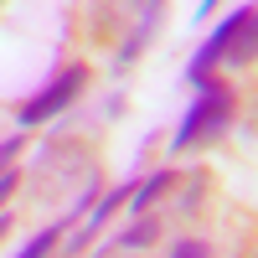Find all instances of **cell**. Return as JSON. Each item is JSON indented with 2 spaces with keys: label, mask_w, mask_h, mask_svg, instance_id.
Wrapping results in <instances>:
<instances>
[{
  "label": "cell",
  "mask_w": 258,
  "mask_h": 258,
  "mask_svg": "<svg viewBox=\"0 0 258 258\" xmlns=\"http://www.w3.org/2000/svg\"><path fill=\"white\" fill-rule=\"evenodd\" d=\"M170 258H207V248H202V243H176Z\"/></svg>",
  "instance_id": "cell-8"
},
{
  "label": "cell",
  "mask_w": 258,
  "mask_h": 258,
  "mask_svg": "<svg viewBox=\"0 0 258 258\" xmlns=\"http://www.w3.org/2000/svg\"><path fill=\"white\" fill-rule=\"evenodd\" d=\"M0 227H6V222H0Z\"/></svg>",
  "instance_id": "cell-12"
},
{
  "label": "cell",
  "mask_w": 258,
  "mask_h": 258,
  "mask_svg": "<svg viewBox=\"0 0 258 258\" xmlns=\"http://www.w3.org/2000/svg\"><path fill=\"white\" fill-rule=\"evenodd\" d=\"M170 181H176V170H155V176L135 181V191H129V212H135V217H145L150 202H155L160 191H170Z\"/></svg>",
  "instance_id": "cell-4"
},
{
  "label": "cell",
  "mask_w": 258,
  "mask_h": 258,
  "mask_svg": "<svg viewBox=\"0 0 258 258\" xmlns=\"http://www.w3.org/2000/svg\"><path fill=\"white\" fill-rule=\"evenodd\" d=\"M16 150H21V135H11V140H6V145H0V170H6V160H11V155H16Z\"/></svg>",
  "instance_id": "cell-9"
},
{
  "label": "cell",
  "mask_w": 258,
  "mask_h": 258,
  "mask_svg": "<svg viewBox=\"0 0 258 258\" xmlns=\"http://www.w3.org/2000/svg\"><path fill=\"white\" fill-rule=\"evenodd\" d=\"M191 88H197V103H191V114L181 119V135L170 140L176 150H191L197 140H217V135H227V124H232V93H227V83L197 78Z\"/></svg>",
  "instance_id": "cell-1"
},
{
  "label": "cell",
  "mask_w": 258,
  "mask_h": 258,
  "mask_svg": "<svg viewBox=\"0 0 258 258\" xmlns=\"http://www.w3.org/2000/svg\"><path fill=\"white\" fill-rule=\"evenodd\" d=\"M155 21H160V0H150V6H145V21L135 26V36H129V41H124V52H119V68H129V62L145 52V41H150V31H155Z\"/></svg>",
  "instance_id": "cell-5"
},
{
  "label": "cell",
  "mask_w": 258,
  "mask_h": 258,
  "mask_svg": "<svg viewBox=\"0 0 258 258\" xmlns=\"http://www.w3.org/2000/svg\"><path fill=\"white\" fill-rule=\"evenodd\" d=\"M155 217H140L135 227H129V232H119V248H145V243H155Z\"/></svg>",
  "instance_id": "cell-6"
},
{
  "label": "cell",
  "mask_w": 258,
  "mask_h": 258,
  "mask_svg": "<svg viewBox=\"0 0 258 258\" xmlns=\"http://www.w3.org/2000/svg\"><path fill=\"white\" fill-rule=\"evenodd\" d=\"M248 47H253V11L248 6H238L217 31H212L207 41H202V52H197V62L186 68V83H197V78H207L212 73V62H222V57H238V62H248Z\"/></svg>",
  "instance_id": "cell-2"
},
{
  "label": "cell",
  "mask_w": 258,
  "mask_h": 258,
  "mask_svg": "<svg viewBox=\"0 0 258 258\" xmlns=\"http://www.w3.org/2000/svg\"><path fill=\"white\" fill-rule=\"evenodd\" d=\"M83 78H88L83 68H73V73H62V78H52L47 88H41V93L31 98V103H21V114H16V119H21V124L31 129V124H41V119H52V114H62V109H68V103L78 98V88H83Z\"/></svg>",
  "instance_id": "cell-3"
},
{
  "label": "cell",
  "mask_w": 258,
  "mask_h": 258,
  "mask_svg": "<svg viewBox=\"0 0 258 258\" xmlns=\"http://www.w3.org/2000/svg\"><path fill=\"white\" fill-rule=\"evenodd\" d=\"M11 191H16V170H0V202H6Z\"/></svg>",
  "instance_id": "cell-10"
},
{
  "label": "cell",
  "mask_w": 258,
  "mask_h": 258,
  "mask_svg": "<svg viewBox=\"0 0 258 258\" xmlns=\"http://www.w3.org/2000/svg\"><path fill=\"white\" fill-rule=\"evenodd\" d=\"M212 6H217V0H202V6H197V16H207V11H212Z\"/></svg>",
  "instance_id": "cell-11"
},
{
  "label": "cell",
  "mask_w": 258,
  "mask_h": 258,
  "mask_svg": "<svg viewBox=\"0 0 258 258\" xmlns=\"http://www.w3.org/2000/svg\"><path fill=\"white\" fill-rule=\"evenodd\" d=\"M57 232H62V222H52V227H41V232H36V238H31L26 248H21L16 258H47V253H52V243H57Z\"/></svg>",
  "instance_id": "cell-7"
}]
</instances>
